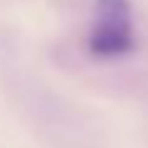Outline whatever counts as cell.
I'll return each mask as SVG.
<instances>
[{
    "label": "cell",
    "instance_id": "6da1fadb",
    "mask_svg": "<svg viewBox=\"0 0 148 148\" xmlns=\"http://www.w3.org/2000/svg\"><path fill=\"white\" fill-rule=\"evenodd\" d=\"M89 47L99 57H116L133 47L128 0H96Z\"/></svg>",
    "mask_w": 148,
    "mask_h": 148
}]
</instances>
